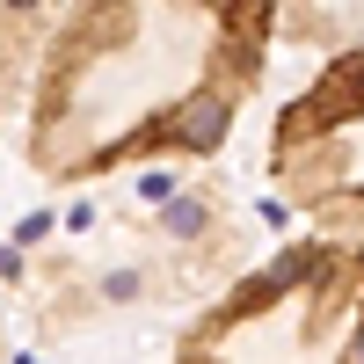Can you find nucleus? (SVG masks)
I'll return each instance as SVG.
<instances>
[{
    "label": "nucleus",
    "mask_w": 364,
    "mask_h": 364,
    "mask_svg": "<svg viewBox=\"0 0 364 364\" xmlns=\"http://www.w3.org/2000/svg\"><path fill=\"white\" fill-rule=\"evenodd\" d=\"M22 8H44V0H22ZM29 22H37V15H0V95H8V80H15V66H22Z\"/></svg>",
    "instance_id": "nucleus-1"
}]
</instances>
